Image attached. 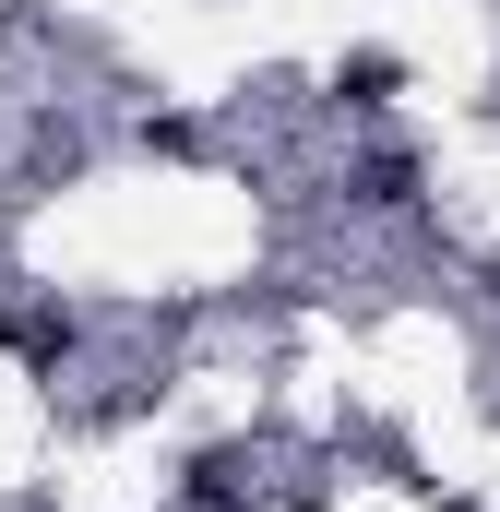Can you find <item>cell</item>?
Returning <instances> with one entry per match:
<instances>
[{
  "mask_svg": "<svg viewBox=\"0 0 500 512\" xmlns=\"http://www.w3.org/2000/svg\"><path fill=\"white\" fill-rule=\"evenodd\" d=\"M334 96H346V108H393V96H405V60H393V48H346V60H334Z\"/></svg>",
  "mask_w": 500,
  "mask_h": 512,
  "instance_id": "6da1fadb",
  "label": "cell"
},
{
  "mask_svg": "<svg viewBox=\"0 0 500 512\" xmlns=\"http://www.w3.org/2000/svg\"><path fill=\"white\" fill-rule=\"evenodd\" d=\"M346 191H358L370 215H405V203H417V155H405V143H381V155L358 167V179H346Z\"/></svg>",
  "mask_w": 500,
  "mask_h": 512,
  "instance_id": "7a4b0ae2",
  "label": "cell"
},
{
  "mask_svg": "<svg viewBox=\"0 0 500 512\" xmlns=\"http://www.w3.org/2000/svg\"><path fill=\"white\" fill-rule=\"evenodd\" d=\"M179 489H191V512H239V501H250L239 453H191V477H179Z\"/></svg>",
  "mask_w": 500,
  "mask_h": 512,
  "instance_id": "3957f363",
  "label": "cell"
},
{
  "mask_svg": "<svg viewBox=\"0 0 500 512\" xmlns=\"http://www.w3.org/2000/svg\"><path fill=\"white\" fill-rule=\"evenodd\" d=\"M12 334H24V322H12V310H0V346H12Z\"/></svg>",
  "mask_w": 500,
  "mask_h": 512,
  "instance_id": "277c9868",
  "label": "cell"
},
{
  "mask_svg": "<svg viewBox=\"0 0 500 512\" xmlns=\"http://www.w3.org/2000/svg\"><path fill=\"white\" fill-rule=\"evenodd\" d=\"M477 286H489V298H500V262H489V274H477Z\"/></svg>",
  "mask_w": 500,
  "mask_h": 512,
  "instance_id": "5b68a950",
  "label": "cell"
}]
</instances>
